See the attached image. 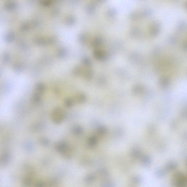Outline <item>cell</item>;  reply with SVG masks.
Here are the masks:
<instances>
[{
    "label": "cell",
    "mask_w": 187,
    "mask_h": 187,
    "mask_svg": "<svg viewBox=\"0 0 187 187\" xmlns=\"http://www.w3.org/2000/svg\"><path fill=\"white\" fill-rule=\"evenodd\" d=\"M172 184L177 187H184L186 185L187 179L186 176L181 172H176L172 176Z\"/></svg>",
    "instance_id": "1"
},
{
    "label": "cell",
    "mask_w": 187,
    "mask_h": 187,
    "mask_svg": "<svg viewBox=\"0 0 187 187\" xmlns=\"http://www.w3.org/2000/svg\"><path fill=\"white\" fill-rule=\"evenodd\" d=\"M65 117V114L62 109L57 108L54 110L52 114V119L57 124L61 123Z\"/></svg>",
    "instance_id": "2"
},
{
    "label": "cell",
    "mask_w": 187,
    "mask_h": 187,
    "mask_svg": "<svg viewBox=\"0 0 187 187\" xmlns=\"http://www.w3.org/2000/svg\"><path fill=\"white\" fill-rule=\"evenodd\" d=\"M69 147L68 145L65 142H62L57 144L56 146V149L58 152L62 154Z\"/></svg>",
    "instance_id": "3"
},
{
    "label": "cell",
    "mask_w": 187,
    "mask_h": 187,
    "mask_svg": "<svg viewBox=\"0 0 187 187\" xmlns=\"http://www.w3.org/2000/svg\"><path fill=\"white\" fill-rule=\"evenodd\" d=\"M94 56L98 60H102L105 57L104 52L99 50H96L94 51Z\"/></svg>",
    "instance_id": "4"
},
{
    "label": "cell",
    "mask_w": 187,
    "mask_h": 187,
    "mask_svg": "<svg viewBox=\"0 0 187 187\" xmlns=\"http://www.w3.org/2000/svg\"><path fill=\"white\" fill-rule=\"evenodd\" d=\"M97 143V139L95 136H92L89 139L88 144L90 147H94Z\"/></svg>",
    "instance_id": "5"
},
{
    "label": "cell",
    "mask_w": 187,
    "mask_h": 187,
    "mask_svg": "<svg viewBox=\"0 0 187 187\" xmlns=\"http://www.w3.org/2000/svg\"><path fill=\"white\" fill-rule=\"evenodd\" d=\"M132 155L134 158H138L141 155V152L137 148H134L132 152Z\"/></svg>",
    "instance_id": "6"
},
{
    "label": "cell",
    "mask_w": 187,
    "mask_h": 187,
    "mask_svg": "<svg viewBox=\"0 0 187 187\" xmlns=\"http://www.w3.org/2000/svg\"><path fill=\"white\" fill-rule=\"evenodd\" d=\"M73 131L75 134L79 135L83 132V129L79 126H76L73 128Z\"/></svg>",
    "instance_id": "7"
},
{
    "label": "cell",
    "mask_w": 187,
    "mask_h": 187,
    "mask_svg": "<svg viewBox=\"0 0 187 187\" xmlns=\"http://www.w3.org/2000/svg\"><path fill=\"white\" fill-rule=\"evenodd\" d=\"M177 164L175 162H171L168 164L166 167V169L169 171H172L176 168Z\"/></svg>",
    "instance_id": "8"
},
{
    "label": "cell",
    "mask_w": 187,
    "mask_h": 187,
    "mask_svg": "<svg viewBox=\"0 0 187 187\" xmlns=\"http://www.w3.org/2000/svg\"><path fill=\"white\" fill-rule=\"evenodd\" d=\"M97 134L100 135H102L105 134L107 132V129L104 126H100L97 129Z\"/></svg>",
    "instance_id": "9"
},
{
    "label": "cell",
    "mask_w": 187,
    "mask_h": 187,
    "mask_svg": "<svg viewBox=\"0 0 187 187\" xmlns=\"http://www.w3.org/2000/svg\"><path fill=\"white\" fill-rule=\"evenodd\" d=\"M142 162L144 165H148V164H150L151 163V159L150 157L145 156L142 157Z\"/></svg>",
    "instance_id": "10"
},
{
    "label": "cell",
    "mask_w": 187,
    "mask_h": 187,
    "mask_svg": "<svg viewBox=\"0 0 187 187\" xmlns=\"http://www.w3.org/2000/svg\"><path fill=\"white\" fill-rule=\"evenodd\" d=\"M65 104L67 107H70L73 105V101L70 98H68L66 99L65 101Z\"/></svg>",
    "instance_id": "11"
},
{
    "label": "cell",
    "mask_w": 187,
    "mask_h": 187,
    "mask_svg": "<svg viewBox=\"0 0 187 187\" xmlns=\"http://www.w3.org/2000/svg\"><path fill=\"white\" fill-rule=\"evenodd\" d=\"M77 99L79 103H82L85 101L86 98L83 95L80 94V95L78 96Z\"/></svg>",
    "instance_id": "12"
},
{
    "label": "cell",
    "mask_w": 187,
    "mask_h": 187,
    "mask_svg": "<svg viewBox=\"0 0 187 187\" xmlns=\"http://www.w3.org/2000/svg\"><path fill=\"white\" fill-rule=\"evenodd\" d=\"M36 90L39 92H42L44 90V87L42 84H38L36 86Z\"/></svg>",
    "instance_id": "13"
},
{
    "label": "cell",
    "mask_w": 187,
    "mask_h": 187,
    "mask_svg": "<svg viewBox=\"0 0 187 187\" xmlns=\"http://www.w3.org/2000/svg\"><path fill=\"white\" fill-rule=\"evenodd\" d=\"M95 179V177L93 175H89L86 178V181L88 182H92Z\"/></svg>",
    "instance_id": "14"
},
{
    "label": "cell",
    "mask_w": 187,
    "mask_h": 187,
    "mask_svg": "<svg viewBox=\"0 0 187 187\" xmlns=\"http://www.w3.org/2000/svg\"><path fill=\"white\" fill-rule=\"evenodd\" d=\"M157 175L159 177H162L165 174V173L162 170H158L157 172Z\"/></svg>",
    "instance_id": "15"
},
{
    "label": "cell",
    "mask_w": 187,
    "mask_h": 187,
    "mask_svg": "<svg viewBox=\"0 0 187 187\" xmlns=\"http://www.w3.org/2000/svg\"><path fill=\"white\" fill-rule=\"evenodd\" d=\"M140 178L138 177H134L133 178V181L134 182L138 183V182H140Z\"/></svg>",
    "instance_id": "16"
}]
</instances>
